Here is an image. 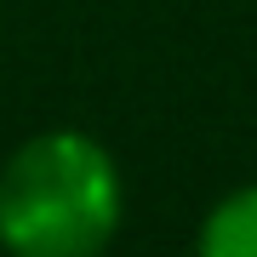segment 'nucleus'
<instances>
[{"label":"nucleus","mask_w":257,"mask_h":257,"mask_svg":"<svg viewBox=\"0 0 257 257\" xmlns=\"http://www.w3.org/2000/svg\"><path fill=\"white\" fill-rule=\"evenodd\" d=\"M120 206L114 155L86 132H40L0 166V246L12 257H97Z\"/></svg>","instance_id":"obj_1"},{"label":"nucleus","mask_w":257,"mask_h":257,"mask_svg":"<svg viewBox=\"0 0 257 257\" xmlns=\"http://www.w3.org/2000/svg\"><path fill=\"white\" fill-rule=\"evenodd\" d=\"M194 257H257V183L223 194V200L206 211Z\"/></svg>","instance_id":"obj_2"}]
</instances>
